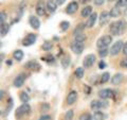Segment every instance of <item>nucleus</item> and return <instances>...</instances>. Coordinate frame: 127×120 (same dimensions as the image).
Instances as JSON below:
<instances>
[{"label": "nucleus", "instance_id": "f03ea898", "mask_svg": "<svg viewBox=\"0 0 127 120\" xmlns=\"http://www.w3.org/2000/svg\"><path fill=\"white\" fill-rule=\"evenodd\" d=\"M111 42H112V37L110 35H103L101 38L97 39L96 46L98 49H104V48H107L110 45Z\"/></svg>", "mask_w": 127, "mask_h": 120}, {"label": "nucleus", "instance_id": "4c0bfd02", "mask_svg": "<svg viewBox=\"0 0 127 120\" xmlns=\"http://www.w3.org/2000/svg\"><path fill=\"white\" fill-rule=\"evenodd\" d=\"M104 1H105V0H94V4L95 5H102L103 4V3H104Z\"/></svg>", "mask_w": 127, "mask_h": 120}, {"label": "nucleus", "instance_id": "f8f14e48", "mask_svg": "<svg viewBox=\"0 0 127 120\" xmlns=\"http://www.w3.org/2000/svg\"><path fill=\"white\" fill-rule=\"evenodd\" d=\"M76 100H77V93L74 90L70 91L68 97H67V103H68L69 105H71V104H73V103L76 102Z\"/></svg>", "mask_w": 127, "mask_h": 120}, {"label": "nucleus", "instance_id": "bb28decb", "mask_svg": "<svg viewBox=\"0 0 127 120\" xmlns=\"http://www.w3.org/2000/svg\"><path fill=\"white\" fill-rule=\"evenodd\" d=\"M85 41H86V35L84 33H77V34H75V42L84 43Z\"/></svg>", "mask_w": 127, "mask_h": 120}, {"label": "nucleus", "instance_id": "a878e982", "mask_svg": "<svg viewBox=\"0 0 127 120\" xmlns=\"http://www.w3.org/2000/svg\"><path fill=\"white\" fill-rule=\"evenodd\" d=\"M9 29H10L9 25H6V23H3V25H1V29H0L1 36H4V35H6V33L9 32Z\"/></svg>", "mask_w": 127, "mask_h": 120}, {"label": "nucleus", "instance_id": "2eb2a0df", "mask_svg": "<svg viewBox=\"0 0 127 120\" xmlns=\"http://www.w3.org/2000/svg\"><path fill=\"white\" fill-rule=\"evenodd\" d=\"M57 9V3L54 0H48L47 2V10L50 12V13H53Z\"/></svg>", "mask_w": 127, "mask_h": 120}, {"label": "nucleus", "instance_id": "c03bdc74", "mask_svg": "<svg viewBox=\"0 0 127 120\" xmlns=\"http://www.w3.org/2000/svg\"><path fill=\"white\" fill-rule=\"evenodd\" d=\"M90 87H88V86H86V93H90Z\"/></svg>", "mask_w": 127, "mask_h": 120}, {"label": "nucleus", "instance_id": "f3484780", "mask_svg": "<svg viewBox=\"0 0 127 120\" xmlns=\"http://www.w3.org/2000/svg\"><path fill=\"white\" fill-rule=\"evenodd\" d=\"M25 66H26V68H29V69H33V70H39V69H40V65H39L38 63L34 62V61L28 62Z\"/></svg>", "mask_w": 127, "mask_h": 120}, {"label": "nucleus", "instance_id": "de8ad7c7", "mask_svg": "<svg viewBox=\"0 0 127 120\" xmlns=\"http://www.w3.org/2000/svg\"><path fill=\"white\" fill-rule=\"evenodd\" d=\"M107 1H114V0H107Z\"/></svg>", "mask_w": 127, "mask_h": 120}, {"label": "nucleus", "instance_id": "aec40b11", "mask_svg": "<svg viewBox=\"0 0 127 120\" xmlns=\"http://www.w3.org/2000/svg\"><path fill=\"white\" fill-rule=\"evenodd\" d=\"M92 14V7L90 5L86 6L84 10H82V16L83 17H89V16Z\"/></svg>", "mask_w": 127, "mask_h": 120}, {"label": "nucleus", "instance_id": "4be33fe9", "mask_svg": "<svg viewBox=\"0 0 127 120\" xmlns=\"http://www.w3.org/2000/svg\"><path fill=\"white\" fill-rule=\"evenodd\" d=\"M70 64V57L69 55H65L62 60V66L64 67V69H67Z\"/></svg>", "mask_w": 127, "mask_h": 120}, {"label": "nucleus", "instance_id": "a18cd8bd", "mask_svg": "<svg viewBox=\"0 0 127 120\" xmlns=\"http://www.w3.org/2000/svg\"><path fill=\"white\" fill-rule=\"evenodd\" d=\"M87 1H89V0H79V2L81 3H86Z\"/></svg>", "mask_w": 127, "mask_h": 120}, {"label": "nucleus", "instance_id": "9b49d317", "mask_svg": "<svg viewBox=\"0 0 127 120\" xmlns=\"http://www.w3.org/2000/svg\"><path fill=\"white\" fill-rule=\"evenodd\" d=\"M77 10H78V4H77V2L72 1V2L69 3L68 6H67L66 12H67L68 14H74Z\"/></svg>", "mask_w": 127, "mask_h": 120}, {"label": "nucleus", "instance_id": "c9c22d12", "mask_svg": "<svg viewBox=\"0 0 127 120\" xmlns=\"http://www.w3.org/2000/svg\"><path fill=\"white\" fill-rule=\"evenodd\" d=\"M49 104H47V103H42L41 104V112L42 113H45V112H47L48 110H49Z\"/></svg>", "mask_w": 127, "mask_h": 120}, {"label": "nucleus", "instance_id": "c85d7f7f", "mask_svg": "<svg viewBox=\"0 0 127 120\" xmlns=\"http://www.w3.org/2000/svg\"><path fill=\"white\" fill-rule=\"evenodd\" d=\"M109 79H110V74H109L108 72L103 73L102 77H101V83H106V82H108Z\"/></svg>", "mask_w": 127, "mask_h": 120}, {"label": "nucleus", "instance_id": "dca6fc26", "mask_svg": "<svg viewBox=\"0 0 127 120\" xmlns=\"http://www.w3.org/2000/svg\"><path fill=\"white\" fill-rule=\"evenodd\" d=\"M96 17H97V14L96 13H92V14L89 16L88 20H87V22H86L87 28H92L94 26V22H95V20H96Z\"/></svg>", "mask_w": 127, "mask_h": 120}, {"label": "nucleus", "instance_id": "4468645a", "mask_svg": "<svg viewBox=\"0 0 127 120\" xmlns=\"http://www.w3.org/2000/svg\"><path fill=\"white\" fill-rule=\"evenodd\" d=\"M29 21H30V25H31V27L33 28V29H36V30L39 29V27H40V21H39V19L37 17H35V16H31Z\"/></svg>", "mask_w": 127, "mask_h": 120}, {"label": "nucleus", "instance_id": "f704fd0d", "mask_svg": "<svg viewBox=\"0 0 127 120\" xmlns=\"http://www.w3.org/2000/svg\"><path fill=\"white\" fill-rule=\"evenodd\" d=\"M108 52H109V51L107 50V48H104V49H100V52H98V54H100L101 58H104V57H106V55L108 54Z\"/></svg>", "mask_w": 127, "mask_h": 120}, {"label": "nucleus", "instance_id": "473e14b6", "mask_svg": "<svg viewBox=\"0 0 127 120\" xmlns=\"http://www.w3.org/2000/svg\"><path fill=\"white\" fill-rule=\"evenodd\" d=\"M69 27H70V23L68 21H63L61 23V28H62L63 31H67V30L69 29Z\"/></svg>", "mask_w": 127, "mask_h": 120}, {"label": "nucleus", "instance_id": "ea45409f", "mask_svg": "<svg viewBox=\"0 0 127 120\" xmlns=\"http://www.w3.org/2000/svg\"><path fill=\"white\" fill-rule=\"evenodd\" d=\"M123 53H124L127 57V43H125L124 46H123Z\"/></svg>", "mask_w": 127, "mask_h": 120}, {"label": "nucleus", "instance_id": "a211bd4d", "mask_svg": "<svg viewBox=\"0 0 127 120\" xmlns=\"http://www.w3.org/2000/svg\"><path fill=\"white\" fill-rule=\"evenodd\" d=\"M122 81H123V74H121V73L114 74L112 79H111V83H112L113 85H119V84H121Z\"/></svg>", "mask_w": 127, "mask_h": 120}, {"label": "nucleus", "instance_id": "423d86ee", "mask_svg": "<svg viewBox=\"0 0 127 120\" xmlns=\"http://www.w3.org/2000/svg\"><path fill=\"white\" fill-rule=\"evenodd\" d=\"M35 42H36V35L33 34V33H31V34L28 35L27 37L23 38L22 45L23 46H30V45H33Z\"/></svg>", "mask_w": 127, "mask_h": 120}, {"label": "nucleus", "instance_id": "f257e3e1", "mask_svg": "<svg viewBox=\"0 0 127 120\" xmlns=\"http://www.w3.org/2000/svg\"><path fill=\"white\" fill-rule=\"evenodd\" d=\"M127 23L125 20L114 21L110 25V32L112 35H121L126 31Z\"/></svg>", "mask_w": 127, "mask_h": 120}, {"label": "nucleus", "instance_id": "20e7f679", "mask_svg": "<svg viewBox=\"0 0 127 120\" xmlns=\"http://www.w3.org/2000/svg\"><path fill=\"white\" fill-rule=\"evenodd\" d=\"M122 47H123V42L122 41H118V42H116L112 45V47H111V49H110V54L111 55H117V54H119L120 53V51H121V49H122Z\"/></svg>", "mask_w": 127, "mask_h": 120}, {"label": "nucleus", "instance_id": "393cba45", "mask_svg": "<svg viewBox=\"0 0 127 120\" xmlns=\"http://www.w3.org/2000/svg\"><path fill=\"white\" fill-rule=\"evenodd\" d=\"M75 77L78 78V79H82L83 77H84V68H82V67H78L76 68V70H75Z\"/></svg>", "mask_w": 127, "mask_h": 120}, {"label": "nucleus", "instance_id": "9d476101", "mask_svg": "<svg viewBox=\"0 0 127 120\" xmlns=\"http://www.w3.org/2000/svg\"><path fill=\"white\" fill-rule=\"evenodd\" d=\"M109 16L110 14L108 13V12H102L101 15H100V18H98V21H100V26H105L107 22H108L109 20Z\"/></svg>", "mask_w": 127, "mask_h": 120}, {"label": "nucleus", "instance_id": "e433bc0d", "mask_svg": "<svg viewBox=\"0 0 127 120\" xmlns=\"http://www.w3.org/2000/svg\"><path fill=\"white\" fill-rule=\"evenodd\" d=\"M0 16H1V19H0V22H1V25H3V22L5 21L6 15H5V13H3V12H1V14H0Z\"/></svg>", "mask_w": 127, "mask_h": 120}, {"label": "nucleus", "instance_id": "6ab92c4d", "mask_svg": "<svg viewBox=\"0 0 127 120\" xmlns=\"http://www.w3.org/2000/svg\"><path fill=\"white\" fill-rule=\"evenodd\" d=\"M36 13H37L38 16L45 15V5H43V3L41 1L37 3V5H36Z\"/></svg>", "mask_w": 127, "mask_h": 120}, {"label": "nucleus", "instance_id": "58836bf2", "mask_svg": "<svg viewBox=\"0 0 127 120\" xmlns=\"http://www.w3.org/2000/svg\"><path fill=\"white\" fill-rule=\"evenodd\" d=\"M120 65H121L122 67L127 68V59H126V60H122V62L120 63Z\"/></svg>", "mask_w": 127, "mask_h": 120}, {"label": "nucleus", "instance_id": "a19ab883", "mask_svg": "<svg viewBox=\"0 0 127 120\" xmlns=\"http://www.w3.org/2000/svg\"><path fill=\"white\" fill-rule=\"evenodd\" d=\"M39 120H50V116H47V115L41 116V117L39 118Z\"/></svg>", "mask_w": 127, "mask_h": 120}, {"label": "nucleus", "instance_id": "cd10ccee", "mask_svg": "<svg viewBox=\"0 0 127 120\" xmlns=\"http://www.w3.org/2000/svg\"><path fill=\"white\" fill-rule=\"evenodd\" d=\"M20 100L23 102V103H27V102H29V100H30V97H29V95H28L27 93H21L20 94Z\"/></svg>", "mask_w": 127, "mask_h": 120}, {"label": "nucleus", "instance_id": "b1692460", "mask_svg": "<svg viewBox=\"0 0 127 120\" xmlns=\"http://www.w3.org/2000/svg\"><path fill=\"white\" fill-rule=\"evenodd\" d=\"M13 57H14L15 60H17V61H21V60L23 59V52L21 50H16L13 53Z\"/></svg>", "mask_w": 127, "mask_h": 120}, {"label": "nucleus", "instance_id": "7c9ffc66", "mask_svg": "<svg viewBox=\"0 0 127 120\" xmlns=\"http://www.w3.org/2000/svg\"><path fill=\"white\" fill-rule=\"evenodd\" d=\"M52 47H53V45H52L51 43H49V42L45 43V44H43V45L41 46V48H42V49L45 50V51H50L51 49H52Z\"/></svg>", "mask_w": 127, "mask_h": 120}, {"label": "nucleus", "instance_id": "2f4dec72", "mask_svg": "<svg viewBox=\"0 0 127 120\" xmlns=\"http://www.w3.org/2000/svg\"><path fill=\"white\" fill-rule=\"evenodd\" d=\"M79 120H92V117H91V115L88 114V113H85L79 116Z\"/></svg>", "mask_w": 127, "mask_h": 120}, {"label": "nucleus", "instance_id": "c756f323", "mask_svg": "<svg viewBox=\"0 0 127 120\" xmlns=\"http://www.w3.org/2000/svg\"><path fill=\"white\" fill-rule=\"evenodd\" d=\"M73 116H74L73 111L72 110H69L66 113V115H65V120H72L73 119Z\"/></svg>", "mask_w": 127, "mask_h": 120}, {"label": "nucleus", "instance_id": "7ed1b4c3", "mask_svg": "<svg viewBox=\"0 0 127 120\" xmlns=\"http://www.w3.org/2000/svg\"><path fill=\"white\" fill-rule=\"evenodd\" d=\"M84 43H81V42H73L72 44H71V49H72V51L74 53L76 54H79L83 52V50H84Z\"/></svg>", "mask_w": 127, "mask_h": 120}, {"label": "nucleus", "instance_id": "5701e85b", "mask_svg": "<svg viewBox=\"0 0 127 120\" xmlns=\"http://www.w3.org/2000/svg\"><path fill=\"white\" fill-rule=\"evenodd\" d=\"M105 118V115L102 113V112L100 111H96V112H94V114H93V120H104Z\"/></svg>", "mask_w": 127, "mask_h": 120}, {"label": "nucleus", "instance_id": "ddd939ff", "mask_svg": "<svg viewBox=\"0 0 127 120\" xmlns=\"http://www.w3.org/2000/svg\"><path fill=\"white\" fill-rule=\"evenodd\" d=\"M107 106V104H105V102H102V101H97V100H93L91 102V109L95 110V111H98L102 107H105Z\"/></svg>", "mask_w": 127, "mask_h": 120}, {"label": "nucleus", "instance_id": "37998d69", "mask_svg": "<svg viewBox=\"0 0 127 120\" xmlns=\"http://www.w3.org/2000/svg\"><path fill=\"white\" fill-rule=\"evenodd\" d=\"M104 67H105V63L102 61V62L100 63V68H101V69H103V68H104Z\"/></svg>", "mask_w": 127, "mask_h": 120}, {"label": "nucleus", "instance_id": "39448f33", "mask_svg": "<svg viewBox=\"0 0 127 120\" xmlns=\"http://www.w3.org/2000/svg\"><path fill=\"white\" fill-rule=\"evenodd\" d=\"M95 55L94 54H88L87 57L84 59V67H86V68H89V67H91L93 65V64L95 63Z\"/></svg>", "mask_w": 127, "mask_h": 120}, {"label": "nucleus", "instance_id": "49530a36", "mask_svg": "<svg viewBox=\"0 0 127 120\" xmlns=\"http://www.w3.org/2000/svg\"><path fill=\"white\" fill-rule=\"evenodd\" d=\"M3 98V90H1V99Z\"/></svg>", "mask_w": 127, "mask_h": 120}, {"label": "nucleus", "instance_id": "0eeeda50", "mask_svg": "<svg viewBox=\"0 0 127 120\" xmlns=\"http://www.w3.org/2000/svg\"><path fill=\"white\" fill-rule=\"evenodd\" d=\"M25 81H26V74L25 73H21V74H18L17 77L15 78L13 84H14L15 87H17V88H18V87H21L23 85Z\"/></svg>", "mask_w": 127, "mask_h": 120}, {"label": "nucleus", "instance_id": "79ce46f5", "mask_svg": "<svg viewBox=\"0 0 127 120\" xmlns=\"http://www.w3.org/2000/svg\"><path fill=\"white\" fill-rule=\"evenodd\" d=\"M65 1H66V0H56V3H57V5H62Z\"/></svg>", "mask_w": 127, "mask_h": 120}, {"label": "nucleus", "instance_id": "72a5a7b5", "mask_svg": "<svg viewBox=\"0 0 127 120\" xmlns=\"http://www.w3.org/2000/svg\"><path fill=\"white\" fill-rule=\"evenodd\" d=\"M118 7H126L127 6V0H119L117 3Z\"/></svg>", "mask_w": 127, "mask_h": 120}, {"label": "nucleus", "instance_id": "6e6552de", "mask_svg": "<svg viewBox=\"0 0 127 120\" xmlns=\"http://www.w3.org/2000/svg\"><path fill=\"white\" fill-rule=\"evenodd\" d=\"M31 107L30 105L28 104V103H23L22 105H20L17 109V111H16V114H17V116H20V115H25V114H28L30 112Z\"/></svg>", "mask_w": 127, "mask_h": 120}, {"label": "nucleus", "instance_id": "412c9836", "mask_svg": "<svg viewBox=\"0 0 127 120\" xmlns=\"http://www.w3.org/2000/svg\"><path fill=\"white\" fill-rule=\"evenodd\" d=\"M109 14H110L111 17H114V18H116V17H119V16L121 15V11L119 10L118 6H114V7H112V9L110 10Z\"/></svg>", "mask_w": 127, "mask_h": 120}, {"label": "nucleus", "instance_id": "1a4fd4ad", "mask_svg": "<svg viewBox=\"0 0 127 120\" xmlns=\"http://www.w3.org/2000/svg\"><path fill=\"white\" fill-rule=\"evenodd\" d=\"M113 91L111 90V89H102L100 90V93H98V96H100V98L101 99H110V98H112L113 97Z\"/></svg>", "mask_w": 127, "mask_h": 120}]
</instances>
